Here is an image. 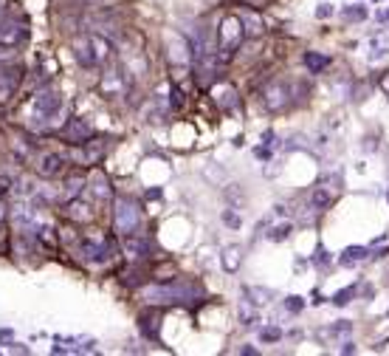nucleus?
Here are the masks:
<instances>
[{"instance_id": "nucleus-6", "label": "nucleus", "mask_w": 389, "mask_h": 356, "mask_svg": "<svg viewBox=\"0 0 389 356\" xmlns=\"http://www.w3.org/2000/svg\"><path fill=\"white\" fill-rule=\"evenodd\" d=\"M25 40V25L14 17H0V48H11Z\"/></svg>"}, {"instance_id": "nucleus-37", "label": "nucleus", "mask_w": 389, "mask_h": 356, "mask_svg": "<svg viewBox=\"0 0 389 356\" xmlns=\"http://www.w3.org/2000/svg\"><path fill=\"white\" fill-rule=\"evenodd\" d=\"M342 354H356V345H353V343H344V348H342Z\"/></svg>"}, {"instance_id": "nucleus-24", "label": "nucleus", "mask_w": 389, "mask_h": 356, "mask_svg": "<svg viewBox=\"0 0 389 356\" xmlns=\"http://www.w3.org/2000/svg\"><path fill=\"white\" fill-rule=\"evenodd\" d=\"M245 294H248V297H257L254 303H268V300L274 297V292H268V289H254V286L245 289Z\"/></svg>"}, {"instance_id": "nucleus-34", "label": "nucleus", "mask_w": 389, "mask_h": 356, "mask_svg": "<svg viewBox=\"0 0 389 356\" xmlns=\"http://www.w3.org/2000/svg\"><path fill=\"white\" fill-rule=\"evenodd\" d=\"M347 14H350V17H356V20H364V17H367V11H364V8H347Z\"/></svg>"}, {"instance_id": "nucleus-15", "label": "nucleus", "mask_w": 389, "mask_h": 356, "mask_svg": "<svg viewBox=\"0 0 389 356\" xmlns=\"http://www.w3.org/2000/svg\"><path fill=\"white\" fill-rule=\"evenodd\" d=\"M211 93H214V102H217L223 110H234V108H237V102H240V99H237V93H234V88H231V85H226V82H223V85H214V88H211Z\"/></svg>"}, {"instance_id": "nucleus-40", "label": "nucleus", "mask_w": 389, "mask_h": 356, "mask_svg": "<svg viewBox=\"0 0 389 356\" xmlns=\"http://www.w3.org/2000/svg\"><path fill=\"white\" fill-rule=\"evenodd\" d=\"M262 3H268V0H245V6H254V8L262 6Z\"/></svg>"}, {"instance_id": "nucleus-2", "label": "nucleus", "mask_w": 389, "mask_h": 356, "mask_svg": "<svg viewBox=\"0 0 389 356\" xmlns=\"http://www.w3.org/2000/svg\"><path fill=\"white\" fill-rule=\"evenodd\" d=\"M245 31L240 23V14H226L217 28V48H220V62H228L234 57V48L243 42Z\"/></svg>"}, {"instance_id": "nucleus-17", "label": "nucleus", "mask_w": 389, "mask_h": 356, "mask_svg": "<svg viewBox=\"0 0 389 356\" xmlns=\"http://www.w3.org/2000/svg\"><path fill=\"white\" fill-rule=\"evenodd\" d=\"M302 62H305V68H308L310 74H322V71L330 68V57H327V54H319V51H308V54L302 57Z\"/></svg>"}, {"instance_id": "nucleus-14", "label": "nucleus", "mask_w": 389, "mask_h": 356, "mask_svg": "<svg viewBox=\"0 0 389 356\" xmlns=\"http://www.w3.org/2000/svg\"><path fill=\"white\" fill-rule=\"evenodd\" d=\"M153 246L147 238H136V235H127L124 238V255L127 258H150Z\"/></svg>"}, {"instance_id": "nucleus-23", "label": "nucleus", "mask_w": 389, "mask_h": 356, "mask_svg": "<svg viewBox=\"0 0 389 356\" xmlns=\"http://www.w3.org/2000/svg\"><path fill=\"white\" fill-rule=\"evenodd\" d=\"M364 258H367V249H361V246H350V249L344 252L342 263H359V260H364Z\"/></svg>"}, {"instance_id": "nucleus-36", "label": "nucleus", "mask_w": 389, "mask_h": 356, "mask_svg": "<svg viewBox=\"0 0 389 356\" xmlns=\"http://www.w3.org/2000/svg\"><path fill=\"white\" fill-rule=\"evenodd\" d=\"M378 85H381V91H384V93L389 96V71L384 74V76H381V82H378Z\"/></svg>"}, {"instance_id": "nucleus-7", "label": "nucleus", "mask_w": 389, "mask_h": 356, "mask_svg": "<svg viewBox=\"0 0 389 356\" xmlns=\"http://www.w3.org/2000/svg\"><path fill=\"white\" fill-rule=\"evenodd\" d=\"M262 105H265V110H271V113L282 110V108L288 105V85H285V82H271V85H265V88H262Z\"/></svg>"}, {"instance_id": "nucleus-12", "label": "nucleus", "mask_w": 389, "mask_h": 356, "mask_svg": "<svg viewBox=\"0 0 389 356\" xmlns=\"http://www.w3.org/2000/svg\"><path fill=\"white\" fill-rule=\"evenodd\" d=\"M34 105H37L40 113H57V110L62 108V93L45 88V91H40V93L34 96Z\"/></svg>"}, {"instance_id": "nucleus-22", "label": "nucleus", "mask_w": 389, "mask_h": 356, "mask_svg": "<svg viewBox=\"0 0 389 356\" xmlns=\"http://www.w3.org/2000/svg\"><path fill=\"white\" fill-rule=\"evenodd\" d=\"M144 277H147V269H144V266H133V269H127V272L122 275V280H124L127 286H139Z\"/></svg>"}, {"instance_id": "nucleus-1", "label": "nucleus", "mask_w": 389, "mask_h": 356, "mask_svg": "<svg viewBox=\"0 0 389 356\" xmlns=\"http://www.w3.org/2000/svg\"><path fill=\"white\" fill-rule=\"evenodd\" d=\"M203 297V289L192 280H175V283H156L144 289V300L150 306H192Z\"/></svg>"}, {"instance_id": "nucleus-26", "label": "nucleus", "mask_w": 389, "mask_h": 356, "mask_svg": "<svg viewBox=\"0 0 389 356\" xmlns=\"http://www.w3.org/2000/svg\"><path fill=\"white\" fill-rule=\"evenodd\" d=\"M82 187H85V178H82V176H71V178H68V193H71V195H76Z\"/></svg>"}, {"instance_id": "nucleus-33", "label": "nucleus", "mask_w": 389, "mask_h": 356, "mask_svg": "<svg viewBox=\"0 0 389 356\" xmlns=\"http://www.w3.org/2000/svg\"><path fill=\"white\" fill-rule=\"evenodd\" d=\"M327 14H333V6H327V3H322V6L316 8V17H322V20H325Z\"/></svg>"}, {"instance_id": "nucleus-41", "label": "nucleus", "mask_w": 389, "mask_h": 356, "mask_svg": "<svg viewBox=\"0 0 389 356\" xmlns=\"http://www.w3.org/2000/svg\"><path fill=\"white\" fill-rule=\"evenodd\" d=\"M0 218H3V209H0Z\"/></svg>"}, {"instance_id": "nucleus-29", "label": "nucleus", "mask_w": 389, "mask_h": 356, "mask_svg": "<svg viewBox=\"0 0 389 356\" xmlns=\"http://www.w3.org/2000/svg\"><path fill=\"white\" fill-rule=\"evenodd\" d=\"M170 102H173V108H181V105H184V93H181L178 85H173V99H170Z\"/></svg>"}, {"instance_id": "nucleus-20", "label": "nucleus", "mask_w": 389, "mask_h": 356, "mask_svg": "<svg viewBox=\"0 0 389 356\" xmlns=\"http://www.w3.org/2000/svg\"><path fill=\"white\" fill-rule=\"evenodd\" d=\"M65 215L74 218V221H88V218H91V209H88L82 201H71L68 209H65Z\"/></svg>"}, {"instance_id": "nucleus-5", "label": "nucleus", "mask_w": 389, "mask_h": 356, "mask_svg": "<svg viewBox=\"0 0 389 356\" xmlns=\"http://www.w3.org/2000/svg\"><path fill=\"white\" fill-rule=\"evenodd\" d=\"M20 82H23V68L14 65V62H3L0 65V105L14 99Z\"/></svg>"}, {"instance_id": "nucleus-11", "label": "nucleus", "mask_w": 389, "mask_h": 356, "mask_svg": "<svg viewBox=\"0 0 389 356\" xmlns=\"http://www.w3.org/2000/svg\"><path fill=\"white\" fill-rule=\"evenodd\" d=\"M170 59L175 65H190V59H192V48H190V42L181 34H175L170 40Z\"/></svg>"}, {"instance_id": "nucleus-28", "label": "nucleus", "mask_w": 389, "mask_h": 356, "mask_svg": "<svg viewBox=\"0 0 389 356\" xmlns=\"http://www.w3.org/2000/svg\"><path fill=\"white\" fill-rule=\"evenodd\" d=\"M291 235V224H285V226H277L274 232H271V238L274 241H282V238H288Z\"/></svg>"}, {"instance_id": "nucleus-10", "label": "nucleus", "mask_w": 389, "mask_h": 356, "mask_svg": "<svg viewBox=\"0 0 389 356\" xmlns=\"http://www.w3.org/2000/svg\"><path fill=\"white\" fill-rule=\"evenodd\" d=\"M79 252H82V255H85V260H91V263H105V260L110 258V243L85 238V241L79 243Z\"/></svg>"}, {"instance_id": "nucleus-30", "label": "nucleus", "mask_w": 389, "mask_h": 356, "mask_svg": "<svg viewBox=\"0 0 389 356\" xmlns=\"http://www.w3.org/2000/svg\"><path fill=\"white\" fill-rule=\"evenodd\" d=\"M285 306H288L291 311H302V306H305V303H302V297H288V300H285Z\"/></svg>"}, {"instance_id": "nucleus-4", "label": "nucleus", "mask_w": 389, "mask_h": 356, "mask_svg": "<svg viewBox=\"0 0 389 356\" xmlns=\"http://www.w3.org/2000/svg\"><path fill=\"white\" fill-rule=\"evenodd\" d=\"M108 51H110V45H108L102 37H93V34L74 40V57H76V62L85 65V68L99 65L102 57H108Z\"/></svg>"}, {"instance_id": "nucleus-9", "label": "nucleus", "mask_w": 389, "mask_h": 356, "mask_svg": "<svg viewBox=\"0 0 389 356\" xmlns=\"http://www.w3.org/2000/svg\"><path fill=\"white\" fill-rule=\"evenodd\" d=\"M34 167H37V176H42V178H57V176L65 170V159H62L59 153H42Z\"/></svg>"}, {"instance_id": "nucleus-27", "label": "nucleus", "mask_w": 389, "mask_h": 356, "mask_svg": "<svg viewBox=\"0 0 389 356\" xmlns=\"http://www.w3.org/2000/svg\"><path fill=\"white\" fill-rule=\"evenodd\" d=\"M353 292H356L353 286H350V289H342V292H339V294L333 297V303H336V306H344V303H350V297H353Z\"/></svg>"}, {"instance_id": "nucleus-3", "label": "nucleus", "mask_w": 389, "mask_h": 356, "mask_svg": "<svg viewBox=\"0 0 389 356\" xmlns=\"http://www.w3.org/2000/svg\"><path fill=\"white\" fill-rule=\"evenodd\" d=\"M113 224H116V232L119 235H136L139 226H141V209L136 201L130 198H116L113 204Z\"/></svg>"}, {"instance_id": "nucleus-19", "label": "nucleus", "mask_w": 389, "mask_h": 356, "mask_svg": "<svg viewBox=\"0 0 389 356\" xmlns=\"http://www.w3.org/2000/svg\"><path fill=\"white\" fill-rule=\"evenodd\" d=\"M139 323H141L144 337H147V340H153V343H158V323H161V320H158V314H153V311H150V314H141V320H139Z\"/></svg>"}, {"instance_id": "nucleus-35", "label": "nucleus", "mask_w": 389, "mask_h": 356, "mask_svg": "<svg viewBox=\"0 0 389 356\" xmlns=\"http://www.w3.org/2000/svg\"><path fill=\"white\" fill-rule=\"evenodd\" d=\"M223 221H226V224H231V226H240V218H237L234 212H226V215H223Z\"/></svg>"}, {"instance_id": "nucleus-18", "label": "nucleus", "mask_w": 389, "mask_h": 356, "mask_svg": "<svg viewBox=\"0 0 389 356\" xmlns=\"http://www.w3.org/2000/svg\"><path fill=\"white\" fill-rule=\"evenodd\" d=\"M308 201H310V209L325 212V209H330V204H333V193H330V187H316Z\"/></svg>"}, {"instance_id": "nucleus-16", "label": "nucleus", "mask_w": 389, "mask_h": 356, "mask_svg": "<svg viewBox=\"0 0 389 356\" xmlns=\"http://www.w3.org/2000/svg\"><path fill=\"white\" fill-rule=\"evenodd\" d=\"M82 147H85V150L76 156V161H82V164H96V161L102 159V153H105V144L96 142V136H93L91 142H85Z\"/></svg>"}, {"instance_id": "nucleus-32", "label": "nucleus", "mask_w": 389, "mask_h": 356, "mask_svg": "<svg viewBox=\"0 0 389 356\" xmlns=\"http://www.w3.org/2000/svg\"><path fill=\"white\" fill-rule=\"evenodd\" d=\"M282 334L277 331V328H268V331H262V343H277Z\"/></svg>"}, {"instance_id": "nucleus-13", "label": "nucleus", "mask_w": 389, "mask_h": 356, "mask_svg": "<svg viewBox=\"0 0 389 356\" xmlns=\"http://www.w3.org/2000/svg\"><path fill=\"white\" fill-rule=\"evenodd\" d=\"M240 23H243L245 37H260V34L265 31V23H262V17H260L254 8H243V11H240Z\"/></svg>"}, {"instance_id": "nucleus-25", "label": "nucleus", "mask_w": 389, "mask_h": 356, "mask_svg": "<svg viewBox=\"0 0 389 356\" xmlns=\"http://www.w3.org/2000/svg\"><path fill=\"white\" fill-rule=\"evenodd\" d=\"M96 195H99V198H110V195H113V190H110V181H108V178H99V181H96Z\"/></svg>"}, {"instance_id": "nucleus-21", "label": "nucleus", "mask_w": 389, "mask_h": 356, "mask_svg": "<svg viewBox=\"0 0 389 356\" xmlns=\"http://www.w3.org/2000/svg\"><path fill=\"white\" fill-rule=\"evenodd\" d=\"M223 269H226V272H237V269H240V249H237V246H228V249L223 252Z\"/></svg>"}, {"instance_id": "nucleus-39", "label": "nucleus", "mask_w": 389, "mask_h": 356, "mask_svg": "<svg viewBox=\"0 0 389 356\" xmlns=\"http://www.w3.org/2000/svg\"><path fill=\"white\" fill-rule=\"evenodd\" d=\"M240 354H245V356H254V354H257V351H254V348H251V345H245V348H240Z\"/></svg>"}, {"instance_id": "nucleus-38", "label": "nucleus", "mask_w": 389, "mask_h": 356, "mask_svg": "<svg viewBox=\"0 0 389 356\" xmlns=\"http://www.w3.org/2000/svg\"><path fill=\"white\" fill-rule=\"evenodd\" d=\"M8 340H11V331H8V328H6V331H0V343H8Z\"/></svg>"}, {"instance_id": "nucleus-8", "label": "nucleus", "mask_w": 389, "mask_h": 356, "mask_svg": "<svg viewBox=\"0 0 389 356\" xmlns=\"http://www.w3.org/2000/svg\"><path fill=\"white\" fill-rule=\"evenodd\" d=\"M62 136H65L68 144H85V142H91V139L96 136V130H93L91 122H85V119H71L68 127L62 130Z\"/></svg>"}, {"instance_id": "nucleus-31", "label": "nucleus", "mask_w": 389, "mask_h": 356, "mask_svg": "<svg viewBox=\"0 0 389 356\" xmlns=\"http://www.w3.org/2000/svg\"><path fill=\"white\" fill-rule=\"evenodd\" d=\"M240 317H243V323H245V326H251V323H254V309H251V306H243Z\"/></svg>"}]
</instances>
